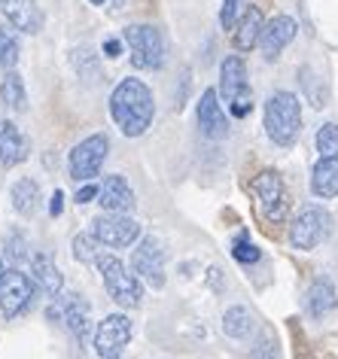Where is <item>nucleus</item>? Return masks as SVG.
Wrapping results in <instances>:
<instances>
[{
	"mask_svg": "<svg viewBox=\"0 0 338 359\" xmlns=\"http://www.w3.org/2000/svg\"><path fill=\"white\" fill-rule=\"evenodd\" d=\"M110 116L126 137H140V134H147V128L153 125V116H156V101H153V92H149V86L144 79L128 76L113 88Z\"/></svg>",
	"mask_w": 338,
	"mask_h": 359,
	"instance_id": "f257e3e1",
	"label": "nucleus"
},
{
	"mask_svg": "<svg viewBox=\"0 0 338 359\" xmlns=\"http://www.w3.org/2000/svg\"><path fill=\"white\" fill-rule=\"evenodd\" d=\"M265 134L278 147H292L302 134V104L292 92H274L265 101Z\"/></svg>",
	"mask_w": 338,
	"mask_h": 359,
	"instance_id": "f03ea898",
	"label": "nucleus"
},
{
	"mask_svg": "<svg viewBox=\"0 0 338 359\" xmlns=\"http://www.w3.org/2000/svg\"><path fill=\"white\" fill-rule=\"evenodd\" d=\"M217 92L222 95L229 113L235 119H244L253 110V88L247 83V67L241 55H226L219 65V88Z\"/></svg>",
	"mask_w": 338,
	"mask_h": 359,
	"instance_id": "7ed1b4c3",
	"label": "nucleus"
},
{
	"mask_svg": "<svg viewBox=\"0 0 338 359\" xmlns=\"http://www.w3.org/2000/svg\"><path fill=\"white\" fill-rule=\"evenodd\" d=\"M97 265V274L104 280V290L110 295L119 308H137L140 299H144V286H140V277L137 274H128L122 259L110 256V253H101L95 259Z\"/></svg>",
	"mask_w": 338,
	"mask_h": 359,
	"instance_id": "20e7f679",
	"label": "nucleus"
},
{
	"mask_svg": "<svg viewBox=\"0 0 338 359\" xmlns=\"http://www.w3.org/2000/svg\"><path fill=\"white\" fill-rule=\"evenodd\" d=\"M250 192L256 198V208H259L262 219L265 222H283L287 219V210H290V192L283 186V180L278 170H259L253 180H250Z\"/></svg>",
	"mask_w": 338,
	"mask_h": 359,
	"instance_id": "39448f33",
	"label": "nucleus"
},
{
	"mask_svg": "<svg viewBox=\"0 0 338 359\" xmlns=\"http://www.w3.org/2000/svg\"><path fill=\"white\" fill-rule=\"evenodd\" d=\"M122 40L131 49V65L137 70H158L165 65V37L156 25H128Z\"/></svg>",
	"mask_w": 338,
	"mask_h": 359,
	"instance_id": "423d86ee",
	"label": "nucleus"
},
{
	"mask_svg": "<svg viewBox=\"0 0 338 359\" xmlns=\"http://www.w3.org/2000/svg\"><path fill=\"white\" fill-rule=\"evenodd\" d=\"M110 152V137L107 134H88L86 140H79L67 156V170H70V180L79 186V183H92V180L101 174L104 168V158Z\"/></svg>",
	"mask_w": 338,
	"mask_h": 359,
	"instance_id": "0eeeda50",
	"label": "nucleus"
},
{
	"mask_svg": "<svg viewBox=\"0 0 338 359\" xmlns=\"http://www.w3.org/2000/svg\"><path fill=\"white\" fill-rule=\"evenodd\" d=\"M329 235H332V217H329V210L317 208V204L302 208L290 226V244L296 250H302V253L320 247Z\"/></svg>",
	"mask_w": 338,
	"mask_h": 359,
	"instance_id": "6e6552de",
	"label": "nucleus"
},
{
	"mask_svg": "<svg viewBox=\"0 0 338 359\" xmlns=\"http://www.w3.org/2000/svg\"><path fill=\"white\" fill-rule=\"evenodd\" d=\"M37 290V280L25 274L22 268H6L4 277H0V311H4V317L15 320L19 313L28 311Z\"/></svg>",
	"mask_w": 338,
	"mask_h": 359,
	"instance_id": "1a4fd4ad",
	"label": "nucleus"
},
{
	"mask_svg": "<svg viewBox=\"0 0 338 359\" xmlns=\"http://www.w3.org/2000/svg\"><path fill=\"white\" fill-rule=\"evenodd\" d=\"M131 320L126 313H110L95 329V353L101 359H119L131 341Z\"/></svg>",
	"mask_w": 338,
	"mask_h": 359,
	"instance_id": "9d476101",
	"label": "nucleus"
},
{
	"mask_svg": "<svg viewBox=\"0 0 338 359\" xmlns=\"http://www.w3.org/2000/svg\"><path fill=\"white\" fill-rule=\"evenodd\" d=\"M92 235L104 247H131L140 238V222L128 213H101L92 219Z\"/></svg>",
	"mask_w": 338,
	"mask_h": 359,
	"instance_id": "9b49d317",
	"label": "nucleus"
},
{
	"mask_svg": "<svg viewBox=\"0 0 338 359\" xmlns=\"http://www.w3.org/2000/svg\"><path fill=\"white\" fill-rule=\"evenodd\" d=\"M131 271H135L144 283L153 286V290H162L165 286V247H162V241H156V238L140 241L137 250L131 253Z\"/></svg>",
	"mask_w": 338,
	"mask_h": 359,
	"instance_id": "f8f14e48",
	"label": "nucleus"
},
{
	"mask_svg": "<svg viewBox=\"0 0 338 359\" xmlns=\"http://www.w3.org/2000/svg\"><path fill=\"white\" fill-rule=\"evenodd\" d=\"M296 34H299V25L292 15H274V19L265 22L262 37H259V49H262L265 61H278L280 52L296 40Z\"/></svg>",
	"mask_w": 338,
	"mask_h": 359,
	"instance_id": "ddd939ff",
	"label": "nucleus"
},
{
	"mask_svg": "<svg viewBox=\"0 0 338 359\" xmlns=\"http://www.w3.org/2000/svg\"><path fill=\"white\" fill-rule=\"evenodd\" d=\"M198 128L204 137L210 140H222L229 137V119H226V110H222L219 104V92L217 88H208V92H201V101H198Z\"/></svg>",
	"mask_w": 338,
	"mask_h": 359,
	"instance_id": "4468645a",
	"label": "nucleus"
},
{
	"mask_svg": "<svg viewBox=\"0 0 338 359\" xmlns=\"http://www.w3.org/2000/svg\"><path fill=\"white\" fill-rule=\"evenodd\" d=\"M0 15L22 34H40L43 13L37 0H0Z\"/></svg>",
	"mask_w": 338,
	"mask_h": 359,
	"instance_id": "2eb2a0df",
	"label": "nucleus"
},
{
	"mask_svg": "<svg viewBox=\"0 0 338 359\" xmlns=\"http://www.w3.org/2000/svg\"><path fill=\"white\" fill-rule=\"evenodd\" d=\"M28 156H31V143L25 137V131L15 122L4 119L0 122V165L15 168L22 161H28Z\"/></svg>",
	"mask_w": 338,
	"mask_h": 359,
	"instance_id": "dca6fc26",
	"label": "nucleus"
},
{
	"mask_svg": "<svg viewBox=\"0 0 338 359\" xmlns=\"http://www.w3.org/2000/svg\"><path fill=\"white\" fill-rule=\"evenodd\" d=\"M97 204H101L107 213H131L137 201H135V192H131L128 180L113 174V177L104 180L101 192H97Z\"/></svg>",
	"mask_w": 338,
	"mask_h": 359,
	"instance_id": "f3484780",
	"label": "nucleus"
},
{
	"mask_svg": "<svg viewBox=\"0 0 338 359\" xmlns=\"http://www.w3.org/2000/svg\"><path fill=\"white\" fill-rule=\"evenodd\" d=\"M262 28H265V19H262L259 6H247V10L238 15V22H235V28H232L235 49L238 52H250L253 46H259Z\"/></svg>",
	"mask_w": 338,
	"mask_h": 359,
	"instance_id": "a211bd4d",
	"label": "nucleus"
},
{
	"mask_svg": "<svg viewBox=\"0 0 338 359\" xmlns=\"http://www.w3.org/2000/svg\"><path fill=\"white\" fill-rule=\"evenodd\" d=\"M31 274H34V280H37V286L43 290V295H49V299H58V295L65 292V274L58 271V265L52 262L49 253H34Z\"/></svg>",
	"mask_w": 338,
	"mask_h": 359,
	"instance_id": "6ab92c4d",
	"label": "nucleus"
},
{
	"mask_svg": "<svg viewBox=\"0 0 338 359\" xmlns=\"http://www.w3.org/2000/svg\"><path fill=\"white\" fill-rule=\"evenodd\" d=\"M311 192L314 198H338V156H320L311 170Z\"/></svg>",
	"mask_w": 338,
	"mask_h": 359,
	"instance_id": "aec40b11",
	"label": "nucleus"
},
{
	"mask_svg": "<svg viewBox=\"0 0 338 359\" xmlns=\"http://www.w3.org/2000/svg\"><path fill=\"white\" fill-rule=\"evenodd\" d=\"M305 304H308V313L311 317H326L329 311L338 304V292H335V286L329 277H317L314 283H311V290L305 295Z\"/></svg>",
	"mask_w": 338,
	"mask_h": 359,
	"instance_id": "412c9836",
	"label": "nucleus"
},
{
	"mask_svg": "<svg viewBox=\"0 0 338 359\" xmlns=\"http://www.w3.org/2000/svg\"><path fill=\"white\" fill-rule=\"evenodd\" d=\"M13 208L19 217H34L40 208V183L31 177H22L13 183Z\"/></svg>",
	"mask_w": 338,
	"mask_h": 359,
	"instance_id": "4be33fe9",
	"label": "nucleus"
},
{
	"mask_svg": "<svg viewBox=\"0 0 338 359\" xmlns=\"http://www.w3.org/2000/svg\"><path fill=\"white\" fill-rule=\"evenodd\" d=\"M61 313H65V323H67L70 335L83 344V341L88 338V323H92L88 320V313H92L88 311V302L83 299V295H70V299L65 302V311Z\"/></svg>",
	"mask_w": 338,
	"mask_h": 359,
	"instance_id": "5701e85b",
	"label": "nucleus"
},
{
	"mask_svg": "<svg viewBox=\"0 0 338 359\" xmlns=\"http://www.w3.org/2000/svg\"><path fill=\"white\" fill-rule=\"evenodd\" d=\"M253 329H256V317L247 308H241V304H235V308H229L222 313V332H226L229 338L244 341L253 335Z\"/></svg>",
	"mask_w": 338,
	"mask_h": 359,
	"instance_id": "b1692460",
	"label": "nucleus"
},
{
	"mask_svg": "<svg viewBox=\"0 0 338 359\" xmlns=\"http://www.w3.org/2000/svg\"><path fill=\"white\" fill-rule=\"evenodd\" d=\"M0 101L10 107V110H15V113H25V107H28L25 79L15 74V70H6L4 79H0Z\"/></svg>",
	"mask_w": 338,
	"mask_h": 359,
	"instance_id": "393cba45",
	"label": "nucleus"
},
{
	"mask_svg": "<svg viewBox=\"0 0 338 359\" xmlns=\"http://www.w3.org/2000/svg\"><path fill=\"white\" fill-rule=\"evenodd\" d=\"M22 58V43H19V34H15V28L10 22L0 25V70H15V65H19Z\"/></svg>",
	"mask_w": 338,
	"mask_h": 359,
	"instance_id": "a878e982",
	"label": "nucleus"
},
{
	"mask_svg": "<svg viewBox=\"0 0 338 359\" xmlns=\"http://www.w3.org/2000/svg\"><path fill=\"white\" fill-rule=\"evenodd\" d=\"M70 247H74V259H76V262H95V259L104 253V244L92 235V231H79Z\"/></svg>",
	"mask_w": 338,
	"mask_h": 359,
	"instance_id": "bb28decb",
	"label": "nucleus"
},
{
	"mask_svg": "<svg viewBox=\"0 0 338 359\" xmlns=\"http://www.w3.org/2000/svg\"><path fill=\"white\" fill-rule=\"evenodd\" d=\"M74 67H76L79 79H86V83H95L97 79V55L88 46L74 49Z\"/></svg>",
	"mask_w": 338,
	"mask_h": 359,
	"instance_id": "cd10ccee",
	"label": "nucleus"
},
{
	"mask_svg": "<svg viewBox=\"0 0 338 359\" xmlns=\"http://www.w3.org/2000/svg\"><path fill=\"white\" fill-rule=\"evenodd\" d=\"M299 76H302V88H305V97L314 107H326V88L320 92V86H323V79H320L311 67H302L299 70Z\"/></svg>",
	"mask_w": 338,
	"mask_h": 359,
	"instance_id": "c85d7f7f",
	"label": "nucleus"
},
{
	"mask_svg": "<svg viewBox=\"0 0 338 359\" xmlns=\"http://www.w3.org/2000/svg\"><path fill=\"white\" fill-rule=\"evenodd\" d=\"M317 152L320 156H338V125L326 122L317 131Z\"/></svg>",
	"mask_w": 338,
	"mask_h": 359,
	"instance_id": "c756f323",
	"label": "nucleus"
},
{
	"mask_svg": "<svg viewBox=\"0 0 338 359\" xmlns=\"http://www.w3.org/2000/svg\"><path fill=\"white\" fill-rule=\"evenodd\" d=\"M232 256H235L241 265H253V262H259L262 253H259V247H256L253 241H247V235H241V238H238L235 244H232Z\"/></svg>",
	"mask_w": 338,
	"mask_h": 359,
	"instance_id": "7c9ffc66",
	"label": "nucleus"
},
{
	"mask_svg": "<svg viewBox=\"0 0 338 359\" xmlns=\"http://www.w3.org/2000/svg\"><path fill=\"white\" fill-rule=\"evenodd\" d=\"M238 15H241V0H222V10H219V25L222 31H232Z\"/></svg>",
	"mask_w": 338,
	"mask_h": 359,
	"instance_id": "2f4dec72",
	"label": "nucleus"
},
{
	"mask_svg": "<svg viewBox=\"0 0 338 359\" xmlns=\"http://www.w3.org/2000/svg\"><path fill=\"white\" fill-rule=\"evenodd\" d=\"M6 256H10L15 265H22V262H28V259H31L28 244H25V238H22V235H13L10 241H6Z\"/></svg>",
	"mask_w": 338,
	"mask_h": 359,
	"instance_id": "473e14b6",
	"label": "nucleus"
},
{
	"mask_svg": "<svg viewBox=\"0 0 338 359\" xmlns=\"http://www.w3.org/2000/svg\"><path fill=\"white\" fill-rule=\"evenodd\" d=\"M97 192H101V186H97V183H83V186L76 189V204L95 201V198H97Z\"/></svg>",
	"mask_w": 338,
	"mask_h": 359,
	"instance_id": "72a5a7b5",
	"label": "nucleus"
},
{
	"mask_svg": "<svg viewBox=\"0 0 338 359\" xmlns=\"http://www.w3.org/2000/svg\"><path fill=\"white\" fill-rule=\"evenodd\" d=\"M61 213H65V192L55 189L49 198V217H61Z\"/></svg>",
	"mask_w": 338,
	"mask_h": 359,
	"instance_id": "f704fd0d",
	"label": "nucleus"
},
{
	"mask_svg": "<svg viewBox=\"0 0 338 359\" xmlns=\"http://www.w3.org/2000/svg\"><path fill=\"white\" fill-rule=\"evenodd\" d=\"M104 55L107 58H119L122 55V43L119 40H104Z\"/></svg>",
	"mask_w": 338,
	"mask_h": 359,
	"instance_id": "c9c22d12",
	"label": "nucleus"
},
{
	"mask_svg": "<svg viewBox=\"0 0 338 359\" xmlns=\"http://www.w3.org/2000/svg\"><path fill=\"white\" fill-rule=\"evenodd\" d=\"M219 268H210V271H208V280H210V286H213V290H219Z\"/></svg>",
	"mask_w": 338,
	"mask_h": 359,
	"instance_id": "e433bc0d",
	"label": "nucleus"
},
{
	"mask_svg": "<svg viewBox=\"0 0 338 359\" xmlns=\"http://www.w3.org/2000/svg\"><path fill=\"white\" fill-rule=\"evenodd\" d=\"M122 4H126V0H110V10H113V13H119V10H122Z\"/></svg>",
	"mask_w": 338,
	"mask_h": 359,
	"instance_id": "4c0bfd02",
	"label": "nucleus"
},
{
	"mask_svg": "<svg viewBox=\"0 0 338 359\" xmlns=\"http://www.w3.org/2000/svg\"><path fill=\"white\" fill-rule=\"evenodd\" d=\"M4 271H6V265H4V256H0V277H4Z\"/></svg>",
	"mask_w": 338,
	"mask_h": 359,
	"instance_id": "58836bf2",
	"label": "nucleus"
},
{
	"mask_svg": "<svg viewBox=\"0 0 338 359\" xmlns=\"http://www.w3.org/2000/svg\"><path fill=\"white\" fill-rule=\"evenodd\" d=\"M88 4H95V6H104V4H107V0H88Z\"/></svg>",
	"mask_w": 338,
	"mask_h": 359,
	"instance_id": "ea45409f",
	"label": "nucleus"
}]
</instances>
